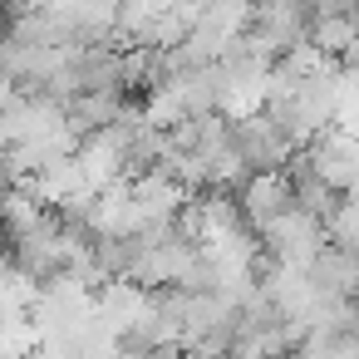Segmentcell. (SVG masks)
<instances>
[{"instance_id":"6da1fadb","label":"cell","mask_w":359,"mask_h":359,"mask_svg":"<svg viewBox=\"0 0 359 359\" xmlns=\"http://www.w3.org/2000/svg\"><path fill=\"white\" fill-rule=\"evenodd\" d=\"M256 236H261V251H266L271 261H285V266H305V261L325 246V226H320L310 212H300V207L280 212V217H276L271 226H261Z\"/></svg>"},{"instance_id":"7a4b0ae2","label":"cell","mask_w":359,"mask_h":359,"mask_svg":"<svg viewBox=\"0 0 359 359\" xmlns=\"http://www.w3.org/2000/svg\"><path fill=\"white\" fill-rule=\"evenodd\" d=\"M231 148L241 153V163L251 168V172H266V168H285V158L295 153L290 148V138L261 114V109H251V114H236L231 118Z\"/></svg>"},{"instance_id":"3957f363","label":"cell","mask_w":359,"mask_h":359,"mask_svg":"<svg viewBox=\"0 0 359 359\" xmlns=\"http://www.w3.org/2000/svg\"><path fill=\"white\" fill-rule=\"evenodd\" d=\"M305 158L334 192H349L359 182V133L354 128H320L305 143Z\"/></svg>"},{"instance_id":"277c9868","label":"cell","mask_w":359,"mask_h":359,"mask_svg":"<svg viewBox=\"0 0 359 359\" xmlns=\"http://www.w3.org/2000/svg\"><path fill=\"white\" fill-rule=\"evenodd\" d=\"M236 207H241V217H246V226H251V231H261V226H271L280 212H290V207H295V192H290L285 168L251 172V177L236 187Z\"/></svg>"},{"instance_id":"5b68a950","label":"cell","mask_w":359,"mask_h":359,"mask_svg":"<svg viewBox=\"0 0 359 359\" xmlns=\"http://www.w3.org/2000/svg\"><path fill=\"white\" fill-rule=\"evenodd\" d=\"M15 94H20V89H15V84H11V79H6V74H0V109H6V104H11V99H15Z\"/></svg>"}]
</instances>
